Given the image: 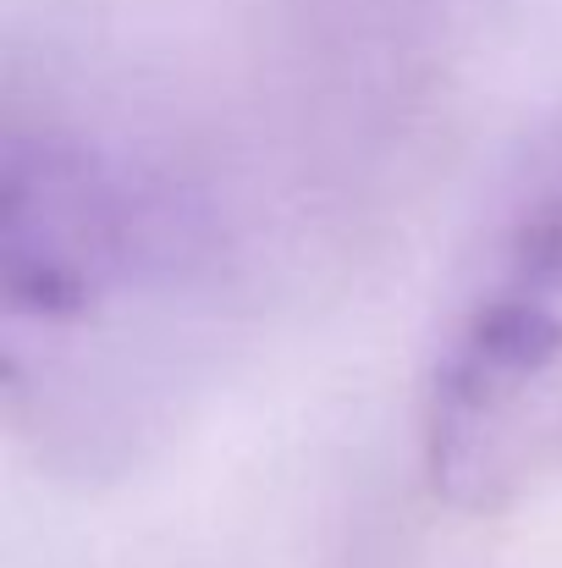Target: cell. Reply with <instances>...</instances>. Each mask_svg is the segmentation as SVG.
<instances>
[{"label":"cell","instance_id":"obj_1","mask_svg":"<svg viewBox=\"0 0 562 568\" xmlns=\"http://www.w3.org/2000/svg\"><path fill=\"white\" fill-rule=\"evenodd\" d=\"M419 464L458 514H502L562 480V150L530 166L441 321Z\"/></svg>","mask_w":562,"mask_h":568}]
</instances>
